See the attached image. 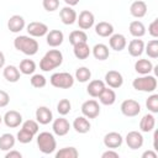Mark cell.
Here are the masks:
<instances>
[{"label":"cell","instance_id":"obj_1","mask_svg":"<svg viewBox=\"0 0 158 158\" xmlns=\"http://www.w3.org/2000/svg\"><path fill=\"white\" fill-rule=\"evenodd\" d=\"M14 46L17 51L25 53L26 56H33L38 52V42L30 36H17L14 40Z\"/></svg>","mask_w":158,"mask_h":158},{"label":"cell","instance_id":"obj_2","mask_svg":"<svg viewBox=\"0 0 158 158\" xmlns=\"http://www.w3.org/2000/svg\"><path fill=\"white\" fill-rule=\"evenodd\" d=\"M63 62V54L58 49H49L40 62V68L43 72H49L59 67Z\"/></svg>","mask_w":158,"mask_h":158},{"label":"cell","instance_id":"obj_3","mask_svg":"<svg viewBox=\"0 0 158 158\" xmlns=\"http://www.w3.org/2000/svg\"><path fill=\"white\" fill-rule=\"evenodd\" d=\"M37 146L42 153L51 154L56 151L57 142H56L54 136L51 132H41L37 136Z\"/></svg>","mask_w":158,"mask_h":158},{"label":"cell","instance_id":"obj_4","mask_svg":"<svg viewBox=\"0 0 158 158\" xmlns=\"http://www.w3.org/2000/svg\"><path fill=\"white\" fill-rule=\"evenodd\" d=\"M132 86L133 89L138 90V91H146V93H152L157 89V79L153 75L146 74L143 77L136 78L132 81Z\"/></svg>","mask_w":158,"mask_h":158},{"label":"cell","instance_id":"obj_5","mask_svg":"<svg viewBox=\"0 0 158 158\" xmlns=\"http://www.w3.org/2000/svg\"><path fill=\"white\" fill-rule=\"evenodd\" d=\"M49 81H51V84L54 88L69 89L74 84V78H73L72 74H69L67 72H62V73H54V74H52V77L49 78Z\"/></svg>","mask_w":158,"mask_h":158},{"label":"cell","instance_id":"obj_6","mask_svg":"<svg viewBox=\"0 0 158 158\" xmlns=\"http://www.w3.org/2000/svg\"><path fill=\"white\" fill-rule=\"evenodd\" d=\"M121 112L127 117H135L141 112V105L133 99H127L121 104Z\"/></svg>","mask_w":158,"mask_h":158},{"label":"cell","instance_id":"obj_7","mask_svg":"<svg viewBox=\"0 0 158 158\" xmlns=\"http://www.w3.org/2000/svg\"><path fill=\"white\" fill-rule=\"evenodd\" d=\"M81 114L86 118H95L100 114V106L96 100H86L81 105Z\"/></svg>","mask_w":158,"mask_h":158},{"label":"cell","instance_id":"obj_8","mask_svg":"<svg viewBox=\"0 0 158 158\" xmlns=\"http://www.w3.org/2000/svg\"><path fill=\"white\" fill-rule=\"evenodd\" d=\"M27 32L32 37H42V36L47 35L48 26L46 23H43V22L33 21V22H30L27 25Z\"/></svg>","mask_w":158,"mask_h":158},{"label":"cell","instance_id":"obj_9","mask_svg":"<svg viewBox=\"0 0 158 158\" xmlns=\"http://www.w3.org/2000/svg\"><path fill=\"white\" fill-rule=\"evenodd\" d=\"M122 142H123V138L118 132H109L104 136V144L110 149H116L121 147Z\"/></svg>","mask_w":158,"mask_h":158},{"label":"cell","instance_id":"obj_10","mask_svg":"<svg viewBox=\"0 0 158 158\" xmlns=\"http://www.w3.org/2000/svg\"><path fill=\"white\" fill-rule=\"evenodd\" d=\"M5 125L10 128H15V127H19L21 123H22V115L15 110H10L7 111L4 117H2Z\"/></svg>","mask_w":158,"mask_h":158},{"label":"cell","instance_id":"obj_11","mask_svg":"<svg viewBox=\"0 0 158 158\" xmlns=\"http://www.w3.org/2000/svg\"><path fill=\"white\" fill-rule=\"evenodd\" d=\"M94 21H95V17L93 12H90L89 10L81 11L79 14V17H77V22L81 30H89L90 27H93Z\"/></svg>","mask_w":158,"mask_h":158},{"label":"cell","instance_id":"obj_12","mask_svg":"<svg viewBox=\"0 0 158 158\" xmlns=\"http://www.w3.org/2000/svg\"><path fill=\"white\" fill-rule=\"evenodd\" d=\"M105 83H106L110 88L117 89V88H120V86L123 84L122 74L118 73L117 70H109V72L105 74Z\"/></svg>","mask_w":158,"mask_h":158},{"label":"cell","instance_id":"obj_13","mask_svg":"<svg viewBox=\"0 0 158 158\" xmlns=\"http://www.w3.org/2000/svg\"><path fill=\"white\" fill-rule=\"evenodd\" d=\"M126 143L131 149H138L143 146V136L138 131H131L126 135Z\"/></svg>","mask_w":158,"mask_h":158},{"label":"cell","instance_id":"obj_14","mask_svg":"<svg viewBox=\"0 0 158 158\" xmlns=\"http://www.w3.org/2000/svg\"><path fill=\"white\" fill-rule=\"evenodd\" d=\"M52 130L57 136H65L70 130V123L67 118L59 117V118H56L53 121Z\"/></svg>","mask_w":158,"mask_h":158},{"label":"cell","instance_id":"obj_15","mask_svg":"<svg viewBox=\"0 0 158 158\" xmlns=\"http://www.w3.org/2000/svg\"><path fill=\"white\" fill-rule=\"evenodd\" d=\"M36 120L41 125H48L53 120V114L47 106H40L36 110Z\"/></svg>","mask_w":158,"mask_h":158},{"label":"cell","instance_id":"obj_16","mask_svg":"<svg viewBox=\"0 0 158 158\" xmlns=\"http://www.w3.org/2000/svg\"><path fill=\"white\" fill-rule=\"evenodd\" d=\"M109 44L110 47L114 49V51H122L126 44H127V41H126V37L121 33H115V35H111L110 36V40H109Z\"/></svg>","mask_w":158,"mask_h":158},{"label":"cell","instance_id":"obj_17","mask_svg":"<svg viewBox=\"0 0 158 158\" xmlns=\"http://www.w3.org/2000/svg\"><path fill=\"white\" fill-rule=\"evenodd\" d=\"M130 12L133 17H137V19H141L146 14H147V5L144 1L142 0H136L131 4L130 6Z\"/></svg>","mask_w":158,"mask_h":158},{"label":"cell","instance_id":"obj_18","mask_svg":"<svg viewBox=\"0 0 158 158\" xmlns=\"http://www.w3.org/2000/svg\"><path fill=\"white\" fill-rule=\"evenodd\" d=\"M59 16L64 25H73L77 21V12L72 9V6H64L60 10Z\"/></svg>","mask_w":158,"mask_h":158},{"label":"cell","instance_id":"obj_19","mask_svg":"<svg viewBox=\"0 0 158 158\" xmlns=\"http://www.w3.org/2000/svg\"><path fill=\"white\" fill-rule=\"evenodd\" d=\"M47 44L51 47H58L63 43L64 40V35L62 31L59 30H52L49 32H47Z\"/></svg>","mask_w":158,"mask_h":158},{"label":"cell","instance_id":"obj_20","mask_svg":"<svg viewBox=\"0 0 158 158\" xmlns=\"http://www.w3.org/2000/svg\"><path fill=\"white\" fill-rule=\"evenodd\" d=\"M23 27H25V20L20 15H14L7 21V28L14 33H17V32L22 31Z\"/></svg>","mask_w":158,"mask_h":158},{"label":"cell","instance_id":"obj_21","mask_svg":"<svg viewBox=\"0 0 158 158\" xmlns=\"http://www.w3.org/2000/svg\"><path fill=\"white\" fill-rule=\"evenodd\" d=\"M105 89V83L102 80H99V79H95V80H91L86 88V91L90 96L93 98H99V95L101 94V91Z\"/></svg>","mask_w":158,"mask_h":158},{"label":"cell","instance_id":"obj_22","mask_svg":"<svg viewBox=\"0 0 158 158\" xmlns=\"http://www.w3.org/2000/svg\"><path fill=\"white\" fill-rule=\"evenodd\" d=\"M90 127H91V125L85 116H79L73 122V128L78 133H86L90 131Z\"/></svg>","mask_w":158,"mask_h":158},{"label":"cell","instance_id":"obj_23","mask_svg":"<svg viewBox=\"0 0 158 158\" xmlns=\"http://www.w3.org/2000/svg\"><path fill=\"white\" fill-rule=\"evenodd\" d=\"M95 32L100 37H109L114 33V26L106 21H101L95 25Z\"/></svg>","mask_w":158,"mask_h":158},{"label":"cell","instance_id":"obj_24","mask_svg":"<svg viewBox=\"0 0 158 158\" xmlns=\"http://www.w3.org/2000/svg\"><path fill=\"white\" fill-rule=\"evenodd\" d=\"M73 52H74V56L78 58V59H86L89 56H90V48L88 46L86 42H80V43H77L73 46Z\"/></svg>","mask_w":158,"mask_h":158},{"label":"cell","instance_id":"obj_25","mask_svg":"<svg viewBox=\"0 0 158 158\" xmlns=\"http://www.w3.org/2000/svg\"><path fill=\"white\" fill-rule=\"evenodd\" d=\"M4 78L10 83H16L20 79V70L15 65H6L2 72Z\"/></svg>","mask_w":158,"mask_h":158},{"label":"cell","instance_id":"obj_26","mask_svg":"<svg viewBox=\"0 0 158 158\" xmlns=\"http://www.w3.org/2000/svg\"><path fill=\"white\" fill-rule=\"evenodd\" d=\"M135 70H136L138 74L146 75V74H149V73L153 70V64H152V62L148 60V59H138V60L135 63Z\"/></svg>","mask_w":158,"mask_h":158},{"label":"cell","instance_id":"obj_27","mask_svg":"<svg viewBox=\"0 0 158 158\" xmlns=\"http://www.w3.org/2000/svg\"><path fill=\"white\" fill-rule=\"evenodd\" d=\"M156 118L152 114H146L139 121V128L142 132H151L154 128Z\"/></svg>","mask_w":158,"mask_h":158},{"label":"cell","instance_id":"obj_28","mask_svg":"<svg viewBox=\"0 0 158 158\" xmlns=\"http://www.w3.org/2000/svg\"><path fill=\"white\" fill-rule=\"evenodd\" d=\"M144 51V43L142 40H132L128 43V53L132 57H139Z\"/></svg>","mask_w":158,"mask_h":158},{"label":"cell","instance_id":"obj_29","mask_svg":"<svg viewBox=\"0 0 158 158\" xmlns=\"http://www.w3.org/2000/svg\"><path fill=\"white\" fill-rule=\"evenodd\" d=\"M93 54H94V57L96 59L105 60V59L109 58V54H110L109 47L106 44H104V43H98V44H95L93 47Z\"/></svg>","mask_w":158,"mask_h":158},{"label":"cell","instance_id":"obj_30","mask_svg":"<svg viewBox=\"0 0 158 158\" xmlns=\"http://www.w3.org/2000/svg\"><path fill=\"white\" fill-rule=\"evenodd\" d=\"M99 100L104 105H112L116 101V94H115V91L112 89L105 88L101 91V94L99 95Z\"/></svg>","mask_w":158,"mask_h":158},{"label":"cell","instance_id":"obj_31","mask_svg":"<svg viewBox=\"0 0 158 158\" xmlns=\"http://www.w3.org/2000/svg\"><path fill=\"white\" fill-rule=\"evenodd\" d=\"M128 30H130V33H131L133 37H137V38L144 36V33H146V27H144V25H143L141 21H138V20L132 21V22L130 23V26H128Z\"/></svg>","mask_w":158,"mask_h":158},{"label":"cell","instance_id":"obj_32","mask_svg":"<svg viewBox=\"0 0 158 158\" xmlns=\"http://www.w3.org/2000/svg\"><path fill=\"white\" fill-rule=\"evenodd\" d=\"M16 138L11 133H4L0 136V149L1 151H10L15 146Z\"/></svg>","mask_w":158,"mask_h":158},{"label":"cell","instance_id":"obj_33","mask_svg":"<svg viewBox=\"0 0 158 158\" xmlns=\"http://www.w3.org/2000/svg\"><path fill=\"white\" fill-rule=\"evenodd\" d=\"M19 70H20V73L26 74V75L33 74V72L36 70V63L32 59H23L20 62Z\"/></svg>","mask_w":158,"mask_h":158},{"label":"cell","instance_id":"obj_34","mask_svg":"<svg viewBox=\"0 0 158 158\" xmlns=\"http://www.w3.org/2000/svg\"><path fill=\"white\" fill-rule=\"evenodd\" d=\"M88 41V36L84 31L81 30H75V31H72L70 35H69V43L72 46L77 44V43H80V42H86Z\"/></svg>","mask_w":158,"mask_h":158},{"label":"cell","instance_id":"obj_35","mask_svg":"<svg viewBox=\"0 0 158 158\" xmlns=\"http://www.w3.org/2000/svg\"><path fill=\"white\" fill-rule=\"evenodd\" d=\"M79 152L74 147H64L56 153V158H77Z\"/></svg>","mask_w":158,"mask_h":158},{"label":"cell","instance_id":"obj_36","mask_svg":"<svg viewBox=\"0 0 158 158\" xmlns=\"http://www.w3.org/2000/svg\"><path fill=\"white\" fill-rule=\"evenodd\" d=\"M91 78V72L86 67H80L75 72V79L80 83H86Z\"/></svg>","mask_w":158,"mask_h":158},{"label":"cell","instance_id":"obj_37","mask_svg":"<svg viewBox=\"0 0 158 158\" xmlns=\"http://www.w3.org/2000/svg\"><path fill=\"white\" fill-rule=\"evenodd\" d=\"M146 53L149 58H158V41L152 40L146 46Z\"/></svg>","mask_w":158,"mask_h":158},{"label":"cell","instance_id":"obj_38","mask_svg":"<svg viewBox=\"0 0 158 158\" xmlns=\"http://www.w3.org/2000/svg\"><path fill=\"white\" fill-rule=\"evenodd\" d=\"M70 109H72V104H70V101L68 99H62L57 104V111L62 116H65L67 114H69L70 112Z\"/></svg>","mask_w":158,"mask_h":158},{"label":"cell","instance_id":"obj_39","mask_svg":"<svg viewBox=\"0 0 158 158\" xmlns=\"http://www.w3.org/2000/svg\"><path fill=\"white\" fill-rule=\"evenodd\" d=\"M146 106L151 112H158V95L152 94L151 96H148V99L146 100Z\"/></svg>","mask_w":158,"mask_h":158},{"label":"cell","instance_id":"obj_40","mask_svg":"<svg viewBox=\"0 0 158 158\" xmlns=\"http://www.w3.org/2000/svg\"><path fill=\"white\" fill-rule=\"evenodd\" d=\"M33 136L35 135H32L31 132H28V131H26L25 128H21L19 132H17V141L20 142V143H30L31 141H32V138H33Z\"/></svg>","mask_w":158,"mask_h":158},{"label":"cell","instance_id":"obj_41","mask_svg":"<svg viewBox=\"0 0 158 158\" xmlns=\"http://www.w3.org/2000/svg\"><path fill=\"white\" fill-rule=\"evenodd\" d=\"M30 81H31V85H32V86L38 88V89L46 86V84H47L46 78H44L42 74H35V75H32V78L30 79Z\"/></svg>","mask_w":158,"mask_h":158},{"label":"cell","instance_id":"obj_42","mask_svg":"<svg viewBox=\"0 0 158 158\" xmlns=\"http://www.w3.org/2000/svg\"><path fill=\"white\" fill-rule=\"evenodd\" d=\"M22 128H25L26 131L31 132L32 135H36L38 132V122L33 121V120H27L22 123Z\"/></svg>","mask_w":158,"mask_h":158},{"label":"cell","instance_id":"obj_43","mask_svg":"<svg viewBox=\"0 0 158 158\" xmlns=\"http://www.w3.org/2000/svg\"><path fill=\"white\" fill-rule=\"evenodd\" d=\"M42 5H43V9L46 11L52 12V11H56L59 7V0H43Z\"/></svg>","mask_w":158,"mask_h":158},{"label":"cell","instance_id":"obj_44","mask_svg":"<svg viewBox=\"0 0 158 158\" xmlns=\"http://www.w3.org/2000/svg\"><path fill=\"white\" fill-rule=\"evenodd\" d=\"M148 32L152 37H154V38L158 37V19H156L151 22V25L148 26Z\"/></svg>","mask_w":158,"mask_h":158},{"label":"cell","instance_id":"obj_45","mask_svg":"<svg viewBox=\"0 0 158 158\" xmlns=\"http://www.w3.org/2000/svg\"><path fill=\"white\" fill-rule=\"evenodd\" d=\"M10 102V96L6 91L0 90V107H5L7 106V104Z\"/></svg>","mask_w":158,"mask_h":158},{"label":"cell","instance_id":"obj_46","mask_svg":"<svg viewBox=\"0 0 158 158\" xmlns=\"http://www.w3.org/2000/svg\"><path fill=\"white\" fill-rule=\"evenodd\" d=\"M101 157H102V158H118L120 156H118V153L115 152L114 149H109V151L104 152V153L101 154Z\"/></svg>","mask_w":158,"mask_h":158},{"label":"cell","instance_id":"obj_47","mask_svg":"<svg viewBox=\"0 0 158 158\" xmlns=\"http://www.w3.org/2000/svg\"><path fill=\"white\" fill-rule=\"evenodd\" d=\"M21 157H22V154L19 151H9L5 154V158H21Z\"/></svg>","mask_w":158,"mask_h":158},{"label":"cell","instance_id":"obj_48","mask_svg":"<svg viewBox=\"0 0 158 158\" xmlns=\"http://www.w3.org/2000/svg\"><path fill=\"white\" fill-rule=\"evenodd\" d=\"M142 158H157V153L153 151H146L142 153Z\"/></svg>","mask_w":158,"mask_h":158},{"label":"cell","instance_id":"obj_49","mask_svg":"<svg viewBox=\"0 0 158 158\" xmlns=\"http://www.w3.org/2000/svg\"><path fill=\"white\" fill-rule=\"evenodd\" d=\"M4 65H5V56H4V53L0 51V69H1Z\"/></svg>","mask_w":158,"mask_h":158},{"label":"cell","instance_id":"obj_50","mask_svg":"<svg viewBox=\"0 0 158 158\" xmlns=\"http://www.w3.org/2000/svg\"><path fill=\"white\" fill-rule=\"evenodd\" d=\"M64 1H65V4L68 6H74V5H77L79 2V0H64Z\"/></svg>","mask_w":158,"mask_h":158},{"label":"cell","instance_id":"obj_51","mask_svg":"<svg viewBox=\"0 0 158 158\" xmlns=\"http://www.w3.org/2000/svg\"><path fill=\"white\" fill-rule=\"evenodd\" d=\"M1 122H2V117H1V115H0V125H1Z\"/></svg>","mask_w":158,"mask_h":158}]
</instances>
